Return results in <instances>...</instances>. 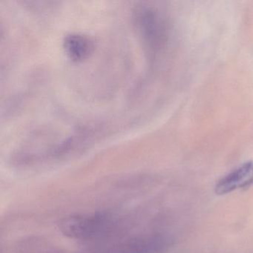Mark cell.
Returning a JSON list of instances; mask_svg holds the SVG:
<instances>
[{
	"label": "cell",
	"mask_w": 253,
	"mask_h": 253,
	"mask_svg": "<svg viewBox=\"0 0 253 253\" xmlns=\"http://www.w3.org/2000/svg\"><path fill=\"white\" fill-rule=\"evenodd\" d=\"M113 216L104 211L67 216L59 223L60 232L79 241L99 239L111 233L115 226Z\"/></svg>",
	"instance_id": "1"
},
{
	"label": "cell",
	"mask_w": 253,
	"mask_h": 253,
	"mask_svg": "<svg viewBox=\"0 0 253 253\" xmlns=\"http://www.w3.org/2000/svg\"><path fill=\"white\" fill-rule=\"evenodd\" d=\"M135 20L137 29L149 46H159L164 37L165 23L158 10L153 7H141L137 9Z\"/></svg>",
	"instance_id": "2"
},
{
	"label": "cell",
	"mask_w": 253,
	"mask_h": 253,
	"mask_svg": "<svg viewBox=\"0 0 253 253\" xmlns=\"http://www.w3.org/2000/svg\"><path fill=\"white\" fill-rule=\"evenodd\" d=\"M171 245V239L165 234H148L126 241L117 253H165Z\"/></svg>",
	"instance_id": "3"
},
{
	"label": "cell",
	"mask_w": 253,
	"mask_h": 253,
	"mask_svg": "<svg viewBox=\"0 0 253 253\" xmlns=\"http://www.w3.org/2000/svg\"><path fill=\"white\" fill-rule=\"evenodd\" d=\"M253 184V161L241 164L220 179L214 186L217 195H223Z\"/></svg>",
	"instance_id": "4"
},
{
	"label": "cell",
	"mask_w": 253,
	"mask_h": 253,
	"mask_svg": "<svg viewBox=\"0 0 253 253\" xmlns=\"http://www.w3.org/2000/svg\"><path fill=\"white\" fill-rule=\"evenodd\" d=\"M93 47L92 41L84 35H69L64 41L66 54L75 61H81L87 58L92 51Z\"/></svg>",
	"instance_id": "5"
},
{
	"label": "cell",
	"mask_w": 253,
	"mask_h": 253,
	"mask_svg": "<svg viewBox=\"0 0 253 253\" xmlns=\"http://www.w3.org/2000/svg\"></svg>",
	"instance_id": "6"
}]
</instances>
